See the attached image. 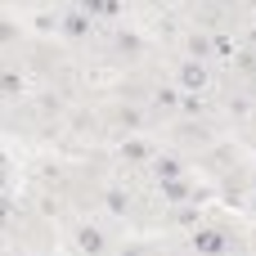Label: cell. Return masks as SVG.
<instances>
[{
  "instance_id": "obj_3",
  "label": "cell",
  "mask_w": 256,
  "mask_h": 256,
  "mask_svg": "<svg viewBox=\"0 0 256 256\" xmlns=\"http://www.w3.org/2000/svg\"><path fill=\"white\" fill-rule=\"evenodd\" d=\"M63 32H68L72 40H81V36H90V18L76 9V14H68V18H63Z\"/></svg>"
},
{
  "instance_id": "obj_8",
  "label": "cell",
  "mask_w": 256,
  "mask_h": 256,
  "mask_svg": "<svg viewBox=\"0 0 256 256\" xmlns=\"http://www.w3.org/2000/svg\"><path fill=\"white\" fill-rule=\"evenodd\" d=\"M189 54H194V58H207V54H212V40H207V36H189Z\"/></svg>"
},
{
  "instance_id": "obj_10",
  "label": "cell",
  "mask_w": 256,
  "mask_h": 256,
  "mask_svg": "<svg viewBox=\"0 0 256 256\" xmlns=\"http://www.w3.org/2000/svg\"><path fill=\"white\" fill-rule=\"evenodd\" d=\"M158 104H162V108H176L180 94H176V90H158Z\"/></svg>"
},
{
  "instance_id": "obj_5",
  "label": "cell",
  "mask_w": 256,
  "mask_h": 256,
  "mask_svg": "<svg viewBox=\"0 0 256 256\" xmlns=\"http://www.w3.org/2000/svg\"><path fill=\"white\" fill-rule=\"evenodd\" d=\"M76 238H81V252H104V234H99V230H81V234H76Z\"/></svg>"
},
{
  "instance_id": "obj_4",
  "label": "cell",
  "mask_w": 256,
  "mask_h": 256,
  "mask_svg": "<svg viewBox=\"0 0 256 256\" xmlns=\"http://www.w3.org/2000/svg\"><path fill=\"white\" fill-rule=\"evenodd\" d=\"M22 94V76L18 72H0V99H18Z\"/></svg>"
},
{
  "instance_id": "obj_6",
  "label": "cell",
  "mask_w": 256,
  "mask_h": 256,
  "mask_svg": "<svg viewBox=\"0 0 256 256\" xmlns=\"http://www.w3.org/2000/svg\"><path fill=\"white\" fill-rule=\"evenodd\" d=\"M153 171H158V180H180V162L176 158H158Z\"/></svg>"
},
{
  "instance_id": "obj_2",
  "label": "cell",
  "mask_w": 256,
  "mask_h": 256,
  "mask_svg": "<svg viewBox=\"0 0 256 256\" xmlns=\"http://www.w3.org/2000/svg\"><path fill=\"white\" fill-rule=\"evenodd\" d=\"M180 81H184L189 94H198V90H207V68H202L198 58H184V63H180Z\"/></svg>"
},
{
  "instance_id": "obj_9",
  "label": "cell",
  "mask_w": 256,
  "mask_h": 256,
  "mask_svg": "<svg viewBox=\"0 0 256 256\" xmlns=\"http://www.w3.org/2000/svg\"><path fill=\"white\" fill-rule=\"evenodd\" d=\"M122 153H126L130 162H144V158H148V144H140V140H130V144L122 148Z\"/></svg>"
},
{
  "instance_id": "obj_7",
  "label": "cell",
  "mask_w": 256,
  "mask_h": 256,
  "mask_svg": "<svg viewBox=\"0 0 256 256\" xmlns=\"http://www.w3.org/2000/svg\"><path fill=\"white\" fill-rule=\"evenodd\" d=\"M81 14L90 18V14H117V4L112 0H81Z\"/></svg>"
},
{
  "instance_id": "obj_1",
  "label": "cell",
  "mask_w": 256,
  "mask_h": 256,
  "mask_svg": "<svg viewBox=\"0 0 256 256\" xmlns=\"http://www.w3.org/2000/svg\"><path fill=\"white\" fill-rule=\"evenodd\" d=\"M194 252H202V256H225V252H230V243H225V234H220V230H198V234H194Z\"/></svg>"
}]
</instances>
